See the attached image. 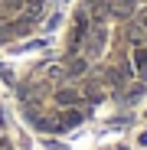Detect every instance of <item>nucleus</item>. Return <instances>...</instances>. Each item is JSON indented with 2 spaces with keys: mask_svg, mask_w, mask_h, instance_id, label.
Masks as SVG:
<instances>
[{
  "mask_svg": "<svg viewBox=\"0 0 147 150\" xmlns=\"http://www.w3.org/2000/svg\"><path fill=\"white\" fill-rule=\"evenodd\" d=\"M62 4H65V0H62Z\"/></svg>",
  "mask_w": 147,
  "mask_h": 150,
  "instance_id": "3",
  "label": "nucleus"
},
{
  "mask_svg": "<svg viewBox=\"0 0 147 150\" xmlns=\"http://www.w3.org/2000/svg\"><path fill=\"white\" fill-rule=\"evenodd\" d=\"M128 59H131V69H134V79L137 82H147V42L144 46H131L128 49Z\"/></svg>",
  "mask_w": 147,
  "mask_h": 150,
  "instance_id": "2",
  "label": "nucleus"
},
{
  "mask_svg": "<svg viewBox=\"0 0 147 150\" xmlns=\"http://www.w3.org/2000/svg\"><path fill=\"white\" fill-rule=\"evenodd\" d=\"M62 65H65V75H69V82H82L85 75H92V59L88 56H62Z\"/></svg>",
  "mask_w": 147,
  "mask_h": 150,
  "instance_id": "1",
  "label": "nucleus"
}]
</instances>
